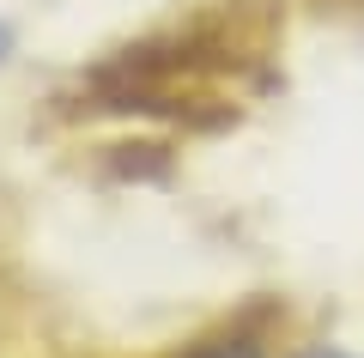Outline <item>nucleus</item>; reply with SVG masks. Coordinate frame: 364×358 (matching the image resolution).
Here are the masks:
<instances>
[{
	"mask_svg": "<svg viewBox=\"0 0 364 358\" xmlns=\"http://www.w3.org/2000/svg\"><path fill=\"white\" fill-rule=\"evenodd\" d=\"M0 49H6V31H0Z\"/></svg>",
	"mask_w": 364,
	"mask_h": 358,
	"instance_id": "nucleus-1",
	"label": "nucleus"
}]
</instances>
